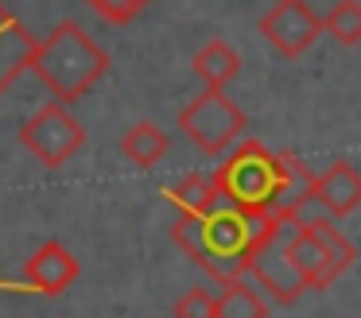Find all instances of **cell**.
I'll return each mask as SVG.
<instances>
[{
	"instance_id": "obj_11",
	"label": "cell",
	"mask_w": 361,
	"mask_h": 318,
	"mask_svg": "<svg viewBox=\"0 0 361 318\" xmlns=\"http://www.w3.org/2000/svg\"><path fill=\"white\" fill-rule=\"evenodd\" d=\"M32 51H35V35L0 4V93L27 70Z\"/></svg>"
},
{
	"instance_id": "obj_4",
	"label": "cell",
	"mask_w": 361,
	"mask_h": 318,
	"mask_svg": "<svg viewBox=\"0 0 361 318\" xmlns=\"http://www.w3.org/2000/svg\"><path fill=\"white\" fill-rule=\"evenodd\" d=\"M245 109L233 97H226V90H206L179 113V132L206 155H226L237 140L245 136Z\"/></svg>"
},
{
	"instance_id": "obj_15",
	"label": "cell",
	"mask_w": 361,
	"mask_h": 318,
	"mask_svg": "<svg viewBox=\"0 0 361 318\" xmlns=\"http://www.w3.org/2000/svg\"><path fill=\"white\" fill-rule=\"evenodd\" d=\"M214 318H268V299L260 287L233 279L214 295Z\"/></svg>"
},
{
	"instance_id": "obj_17",
	"label": "cell",
	"mask_w": 361,
	"mask_h": 318,
	"mask_svg": "<svg viewBox=\"0 0 361 318\" xmlns=\"http://www.w3.org/2000/svg\"><path fill=\"white\" fill-rule=\"evenodd\" d=\"M90 8H94L97 16H102L105 23H128V20H136V16L148 8V0H86Z\"/></svg>"
},
{
	"instance_id": "obj_9",
	"label": "cell",
	"mask_w": 361,
	"mask_h": 318,
	"mask_svg": "<svg viewBox=\"0 0 361 318\" xmlns=\"http://www.w3.org/2000/svg\"><path fill=\"white\" fill-rule=\"evenodd\" d=\"M288 256L295 264V271L303 276L307 291H322L338 279V268L330 260V248L322 245V237L303 221H291V237H288Z\"/></svg>"
},
{
	"instance_id": "obj_6",
	"label": "cell",
	"mask_w": 361,
	"mask_h": 318,
	"mask_svg": "<svg viewBox=\"0 0 361 318\" xmlns=\"http://www.w3.org/2000/svg\"><path fill=\"white\" fill-rule=\"evenodd\" d=\"M288 237H291V221H280L257 248H252L249 264H245V276H257L260 291L272 295L283 307L299 302V295L307 291L303 276L295 271V264H291V256H288Z\"/></svg>"
},
{
	"instance_id": "obj_18",
	"label": "cell",
	"mask_w": 361,
	"mask_h": 318,
	"mask_svg": "<svg viewBox=\"0 0 361 318\" xmlns=\"http://www.w3.org/2000/svg\"><path fill=\"white\" fill-rule=\"evenodd\" d=\"M175 318H214V295L206 287H190L179 302H175Z\"/></svg>"
},
{
	"instance_id": "obj_13",
	"label": "cell",
	"mask_w": 361,
	"mask_h": 318,
	"mask_svg": "<svg viewBox=\"0 0 361 318\" xmlns=\"http://www.w3.org/2000/svg\"><path fill=\"white\" fill-rule=\"evenodd\" d=\"M164 198L187 217H206V214H214L218 206H226V198L218 194V186H214L210 175H187L183 183L167 186Z\"/></svg>"
},
{
	"instance_id": "obj_5",
	"label": "cell",
	"mask_w": 361,
	"mask_h": 318,
	"mask_svg": "<svg viewBox=\"0 0 361 318\" xmlns=\"http://www.w3.org/2000/svg\"><path fill=\"white\" fill-rule=\"evenodd\" d=\"M20 144H24L27 155H35L43 167H63V163H71L74 155L82 152L86 128H82V121L63 105V101H55V105H43L35 116L24 121Z\"/></svg>"
},
{
	"instance_id": "obj_10",
	"label": "cell",
	"mask_w": 361,
	"mask_h": 318,
	"mask_svg": "<svg viewBox=\"0 0 361 318\" xmlns=\"http://www.w3.org/2000/svg\"><path fill=\"white\" fill-rule=\"evenodd\" d=\"M27 271V291H39V295H63L66 287L78 279L82 264L66 252L59 240H43L24 264Z\"/></svg>"
},
{
	"instance_id": "obj_12",
	"label": "cell",
	"mask_w": 361,
	"mask_h": 318,
	"mask_svg": "<svg viewBox=\"0 0 361 318\" xmlns=\"http://www.w3.org/2000/svg\"><path fill=\"white\" fill-rule=\"evenodd\" d=\"M190 66H195V74L206 82V90H226V85L241 74V51H237L233 43H226V39H210V43L190 59Z\"/></svg>"
},
{
	"instance_id": "obj_7",
	"label": "cell",
	"mask_w": 361,
	"mask_h": 318,
	"mask_svg": "<svg viewBox=\"0 0 361 318\" xmlns=\"http://www.w3.org/2000/svg\"><path fill=\"white\" fill-rule=\"evenodd\" d=\"M260 35L276 47L283 59H299L314 47L322 35V16L314 12L307 0H276L264 16H260Z\"/></svg>"
},
{
	"instance_id": "obj_14",
	"label": "cell",
	"mask_w": 361,
	"mask_h": 318,
	"mask_svg": "<svg viewBox=\"0 0 361 318\" xmlns=\"http://www.w3.org/2000/svg\"><path fill=\"white\" fill-rule=\"evenodd\" d=\"M167 147H171V136L152 121H136L133 128H125V136H121V152H125V159H133L136 167H156L167 155Z\"/></svg>"
},
{
	"instance_id": "obj_16",
	"label": "cell",
	"mask_w": 361,
	"mask_h": 318,
	"mask_svg": "<svg viewBox=\"0 0 361 318\" xmlns=\"http://www.w3.org/2000/svg\"><path fill=\"white\" fill-rule=\"evenodd\" d=\"M322 31L342 47H357L361 43V0H338L322 16Z\"/></svg>"
},
{
	"instance_id": "obj_1",
	"label": "cell",
	"mask_w": 361,
	"mask_h": 318,
	"mask_svg": "<svg viewBox=\"0 0 361 318\" xmlns=\"http://www.w3.org/2000/svg\"><path fill=\"white\" fill-rule=\"evenodd\" d=\"M280 225V217L260 209H237V206H218L206 217H187L179 214V221L171 225V237L198 268H206V276H214L221 287L245 279V264L249 252Z\"/></svg>"
},
{
	"instance_id": "obj_19",
	"label": "cell",
	"mask_w": 361,
	"mask_h": 318,
	"mask_svg": "<svg viewBox=\"0 0 361 318\" xmlns=\"http://www.w3.org/2000/svg\"><path fill=\"white\" fill-rule=\"evenodd\" d=\"M0 287H4V283H0Z\"/></svg>"
},
{
	"instance_id": "obj_8",
	"label": "cell",
	"mask_w": 361,
	"mask_h": 318,
	"mask_svg": "<svg viewBox=\"0 0 361 318\" xmlns=\"http://www.w3.org/2000/svg\"><path fill=\"white\" fill-rule=\"evenodd\" d=\"M311 198L330 221L350 217L353 209H361V171L345 159L330 163L326 171H319L311 178Z\"/></svg>"
},
{
	"instance_id": "obj_3",
	"label": "cell",
	"mask_w": 361,
	"mask_h": 318,
	"mask_svg": "<svg viewBox=\"0 0 361 318\" xmlns=\"http://www.w3.org/2000/svg\"><path fill=\"white\" fill-rule=\"evenodd\" d=\"M280 163L283 152H268L260 140H245V144L229 147L221 167L210 178L229 206L260 214V209L272 206L276 183H280Z\"/></svg>"
},
{
	"instance_id": "obj_2",
	"label": "cell",
	"mask_w": 361,
	"mask_h": 318,
	"mask_svg": "<svg viewBox=\"0 0 361 318\" xmlns=\"http://www.w3.org/2000/svg\"><path fill=\"white\" fill-rule=\"evenodd\" d=\"M27 70L55 93V101L74 105L102 82V74L109 70V54L74 20H63L43 43H35Z\"/></svg>"
}]
</instances>
